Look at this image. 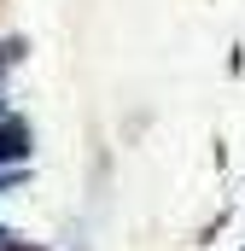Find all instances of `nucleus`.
Masks as SVG:
<instances>
[{"label":"nucleus","instance_id":"obj_1","mask_svg":"<svg viewBox=\"0 0 245 251\" xmlns=\"http://www.w3.org/2000/svg\"><path fill=\"white\" fill-rule=\"evenodd\" d=\"M24 146H29V128H24V123H6V128H0V158H24Z\"/></svg>","mask_w":245,"mask_h":251}]
</instances>
